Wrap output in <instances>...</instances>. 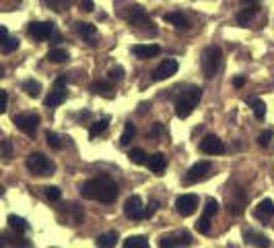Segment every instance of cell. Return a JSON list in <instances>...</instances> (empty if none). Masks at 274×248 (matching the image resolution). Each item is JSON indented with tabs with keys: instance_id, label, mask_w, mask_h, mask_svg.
I'll return each instance as SVG.
<instances>
[{
	"instance_id": "52a82bcc",
	"label": "cell",
	"mask_w": 274,
	"mask_h": 248,
	"mask_svg": "<svg viewBox=\"0 0 274 248\" xmlns=\"http://www.w3.org/2000/svg\"><path fill=\"white\" fill-rule=\"evenodd\" d=\"M208 172H210V161H198V163H194L190 170L186 172V176H184V186H190V184H196V182H200V180H204L208 176Z\"/></svg>"
},
{
	"instance_id": "d6986e66",
	"label": "cell",
	"mask_w": 274,
	"mask_h": 248,
	"mask_svg": "<svg viewBox=\"0 0 274 248\" xmlns=\"http://www.w3.org/2000/svg\"><path fill=\"white\" fill-rule=\"evenodd\" d=\"M165 21L171 23V25H174L176 29H180V31H186L188 25H190L182 13H167V15H165Z\"/></svg>"
},
{
	"instance_id": "836d02e7",
	"label": "cell",
	"mask_w": 274,
	"mask_h": 248,
	"mask_svg": "<svg viewBox=\"0 0 274 248\" xmlns=\"http://www.w3.org/2000/svg\"><path fill=\"white\" fill-rule=\"evenodd\" d=\"M16 48H19V40H16V38H6V40L2 42V52H4V54L14 52Z\"/></svg>"
},
{
	"instance_id": "2e32d148",
	"label": "cell",
	"mask_w": 274,
	"mask_h": 248,
	"mask_svg": "<svg viewBox=\"0 0 274 248\" xmlns=\"http://www.w3.org/2000/svg\"><path fill=\"white\" fill-rule=\"evenodd\" d=\"M74 29L80 33V38L87 44H95V40H97V27L93 23H76Z\"/></svg>"
},
{
	"instance_id": "d6a6232c",
	"label": "cell",
	"mask_w": 274,
	"mask_h": 248,
	"mask_svg": "<svg viewBox=\"0 0 274 248\" xmlns=\"http://www.w3.org/2000/svg\"><path fill=\"white\" fill-rule=\"evenodd\" d=\"M44 3H46L50 9H54V11H66L68 7H70L72 0H44Z\"/></svg>"
},
{
	"instance_id": "74e56055",
	"label": "cell",
	"mask_w": 274,
	"mask_h": 248,
	"mask_svg": "<svg viewBox=\"0 0 274 248\" xmlns=\"http://www.w3.org/2000/svg\"><path fill=\"white\" fill-rule=\"evenodd\" d=\"M216 201H214V198H208V201H206V207H204V213H206V215H210V217H212V215L216 213Z\"/></svg>"
},
{
	"instance_id": "30bf717a",
	"label": "cell",
	"mask_w": 274,
	"mask_h": 248,
	"mask_svg": "<svg viewBox=\"0 0 274 248\" xmlns=\"http://www.w3.org/2000/svg\"><path fill=\"white\" fill-rule=\"evenodd\" d=\"M200 151L204 155H222L225 153V145L216 135H206L200 141Z\"/></svg>"
},
{
	"instance_id": "7dc6e473",
	"label": "cell",
	"mask_w": 274,
	"mask_h": 248,
	"mask_svg": "<svg viewBox=\"0 0 274 248\" xmlns=\"http://www.w3.org/2000/svg\"><path fill=\"white\" fill-rule=\"evenodd\" d=\"M244 5H254V3H260V0H242Z\"/></svg>"
},
{
	"instance_id": "3957f363",
	"label": "cell",
	"mask_w": 274,
	"mask_h": 248,
	"mask_svg": "<svg viewBox=\"0 0 274 248\" xmlns=\"http://www.w3.org/2000/svg\"><path fill=\"white\" fill-rule=\"evenodd\" d=\"M220 62H222V52L220 48L210 46L202 52V73L206 79H212L216 75V71L220 69Z\"/></svg>"
},
{
	"instance_id": "8d00e7d4",
	"label": "cell",
	"mask_w": 274,
	"mask_h": 248,
	"mask_svg": "<svg viewBox=\"0 0 274 248\" xmlns=\"http://www.w3.org/2000/svg\"><path fill=\"white\" fill-rule=\"evenodd\" d=\"M48 143H50V147L52 149H60L62 147V141H60V137L58 135H54V132H48Z\"/></svg>"
},
{
	"instance_id": "5b68a950",
	"label": "cell",
	"mask_w": 274,
	"mask_h": 248,
	"mask_svg": "<svg viewBox=\"0 0 274 248\" xmlns=\"http://www.w3.org/2000/svg\"><path fill=\"white\" fill-rule=\"evenodd\" d=\"M14 124H16V128H19L21 132L33 137L38 132V126H40V116L33 114V112L19 114V116H14Z\"/></svg>"
},
{
	"instance_id": "4dcf8cb0",
	"label": "cell",
	"mask_w": 274,
	"mask_h": 248,
	"mask_svg": "<svg viewBox=\"0 0 274 248\" xmlns=\"http://www.w3.org/2000/svg\"><path fill=\"white\" fill-rule=\"evenodd\" d=\"M134 135H136V128H134V124L132 122H126V128H124V135H122V145H130L132 143V139H134Z\"/></svg>"
},
{
	"instance_id": "484cf974",
	"label": "cell",
	"mask_w": 274,
	"mask_h": 248,
	"mask_svg": "<svg viewBox=\"0 0 274 248\" xmlns=\"http://www.w3.org/2000/svg\"><path fill=\"white\" fill-rule=\"evenodd\" d=\"M23 89L29 93V97H40L42 85H40V81H36V79H27V81L23 83Z\"/></svg>"
},
{
	"instance_id": "9a60e30c",
	"label": "cell",
	"mask_w": 274,
	"mask_h": 248,
	"mask_svg": "<svg viewBox=\"0 0 274 248\" xmlns=\"http://www.w3.org/2000/svg\"><path fill=\"white\" fill-rule=\"evenodd\" d=\"M161 52V46L159 44H136L132 46V54L138 56V58H155Z\"/></svg>"
},
{
	"instance_id": "f35d334b",
	"label": "cell",
	"mask_w": 274,
	"mask_h": 248,
	"mask_svg": "<svg viewBox=\"0 0 274 248\" xmlns=\"http://www.w3.org/2000/svg\"><path fill=\"white\" fill-rule=\"evenodd\" d=\"M157 207H159V203H157V201H150V203H148V207L144 209V219L152 217V215H155V211H157Z\"/></svg>"
},
{
	"instance_id": "b9f144b4",
	"label": "cell",
	"mask_w": 274,
	"mask_h": 248,
	"mask_svg": "<svg viewBox=\"0 0 274 248\" xmlns=\"http://www.w3.org/2000/svg\"><path fill=\"white\" fill-rule=\"evenodd\" d=\"M108 75H110V79H112V81H120V79H122V75H124V71L120 69V66H116V69H112Z\"/></svg>"
},
{
	"instance_id": "ffe728a7",
	"label": "cell",
	"mask_w": 274,
	"mask_h": 248,
	"mask_svg": "<svg viewBox=\"0 0 274 248\" xmlns=\"http://www.w3.org/2000/svg\"><path fill=\"white\" fill-rule=\"evenodd\" d=\"M246 242L250 246H270V240L264 234H256V231H246Z\"/></svg>"
},
{
	"instance_id": "7402d4cb",
	"label": "cell",
	"mask_w": 274,
	"mask_h": 248,
	"mask_svg": "<svg viewBox=\"0 0 274 248\" xmlns=\"http://www.w3.org/2000/svg\"><path fill=\"white\" fill-rule=\"evenodd\" d=\"M256 15H258V7H248V9H244L242 13L237 15V23L239 25H248Z\"/></svg>"
},
{
	"instance_id": "ba28073f",
	"label": "cell",
	"mask_w": 274,
	"mask_h": 248,
	"mask_svg": "<svg viewBox=\"0 0 274 248\" xmlns=\"http://www.w3.org/2000/svg\"><path fill=\"white\" fill-rule=\"evenodd\" d=\"M176 209H178V213L182 215V217H190V215H194L196 209H198V196L196 194H182V196H178Z\"/></svg>"
},
{
	"instance_id": "4fadbf2b",
	"label": "cell",
	"mask_w": 274,
	"mask_h": 248,
	"mask_svg": "<svg viewBox=\"0 0 274 248\" xmlns=\"http://www.w3.org/2000/svg\"><path fill=\"white\" fill-rule=\"evenodd\" d=\"M27 31H29V36H31L33 40L44 42V40H48L50 36H52L54 23H50V21H44V23H29Z\"/></svg>"
},
{
	"instance_id": "9c48e42d",
	"label": "cell",
	"mask_w": 274,
	"mask_h": 248,
	"mask_svg": "<svg viewBox=\"0 0 274 248\" xmlns=\"http://www.w3.org/2000/svg\"><path fill=\"white\" fill-rule=\"evenodd\" d=\"M124 213H126V217L134 219V221H138V219H144V205H142V198L140 196H130L126 198V203H124Z\"/></svg>"
},
{
	"instance_id": "f546056e",
	"label": "cell",
	"mask_w": 274,
	"mask_h": 248,
	"mask_svg": "<svg viewBox=\"0 0 274 248\" xmlns=\"http://www.w3.org/2000/svg\"><path fill=\"white\" fill-rule=\"evenodd\" d=\"M130 161L136 163V165L146 163V153H144V149H132V151H130Z\"/></svg>"
},
{
	"instance_id": "ee69618b",
	"label": "cell",
	"mask_w": 274,
	"mask_h": 248,
	"mask_svg": "<svg viewBox=\"0 0 274 248\" xmlns=\"http://www.w3.org/2000/svg\"><path fill=\"white\" fill-rule=\"evenodd\" d=\"M80 9H82L84 13H91V11L95 9V5H93V0H82V3H80Z\"/></svg>"
},
{
	"instance_id": "f1b7e54d",
	"label": "cell",
	"mask_w": 274,
	"mask_h": 248,
	"mask_svg": "<svg viewBox=\"0 0 274 248\" xmlns=\"http://www.w3.org/2000/svg\"><path fill=\"white\" fill-rule=\"evenodd\" d=\"M250 108H252L254 116H256L258 120H262L264 116H266V104L262 102V99H252V102H250Z\"/></svg>"
},
{
	"instance_id": "ab89813d",
	"label": "cell",
	"mask_w": 274,
	"mask_h": 248,
	"mask_svg": "<svg viewBox=\"0 0 274 248\" xmlns=\"http://www.w3.org/2000/svg\"><path fill=\"white\" fill-rule=\"evenodd\" d=\"M163 135V126L159 124V122H155L152 124V128H150V132H148V137L150 139H157V137H161Z\"/></svg>"
},
{
	"instance_id": "d590c367",
	"label": "cell",
	"mask_w": 274,
	"mask_h": 248,
	"mask_svg": "<svg viewBox=\"0 0 274 248\" xmlns=\"http://www.w3.org/2000/svg\"><path fill=\"white\" fill-rule=\"evenodd\" d=\"M46 196L50 198V201H58V198L62 196V190L58 186H48L46 188Z\"/></svg>"
},
{
	"instance_id": "ac0fdd59",
	"label": "cell",
	"mask_w": 274,
	"mask_h": 248,
	"mask_svg": "<svg viewBox=\"0 0 274 248\" xmlns=\"http://www.w3.org/2000/svg\"><path fill=\"white\" fill-rule=\"evenodd\" d=\"M146 165H148V170H150V172L161 174V172L167 168V159H165L163 153H155V155L146 157Z\"/></svg>"
},
{
	"instance_id": "6da1fadb",
	"label": "cell",
	"mask_w": 274,
	"mask_h": 248,
	"mask_svg": "<svg viewBox=\"0 0 274 248\" xmlns=\"http://www.w3.org/2000/svg\"><path fill=\"white\" fill-rule=\"evenodd\" d=\"M80 194L89 201H99L104 205H110L118 198V184L106 174H99L91 180H87L80 188Z\"/></svg>"
},
{
	"instance_id": "e575fe53",
	"label": "cell",
	"mask_w": 274,
	"mask_h": 248,
	"mask_svg": "<svg viewBox=\"0 0 274 248\" xmlns=\"http://www.w3.org/2000/svg\"><path fill=\"white\" fill-rule=\"evenodd\" d=\"M272 137H274V132H272V130H264V132H262V135L258 137V145H260L262 149H266V147L270 145Z\"/></svg>"
},
{
	"instance_id": "4316f807",
	"label": "cell",
	"mask_w": 274,
	"mask_h": 248,
	"mask_svg": "<svg viewBox=\"0 0 274 248\" xmlns=\"http://www.w3.org/2000/svg\"><path fill=\"white\" fill-rule=\"evenodd\" d=\"M108 126H110V118H101V120L93 122V126L89 128V137H91V139L99 137V135H101V132H104V130H106Z\"/></svg>"
},
{
	"instance_id": "60d3db41",
	"label": "cell",
	"mask_w": 274,
	"mask_h": 248,
	"mask_svg": "<svg viewBox=\"0 0 274 248\" xmlns=\"http://www.w3.org/2000/svg\"><path fill=\"white\" fill-rule=\"evenodd\" d=\"M6 104H8V93L4 89H0V114H4Z\"/></svg>"
},
{
	"instance_id": "603a6c76",
	"label": "cell",
	"mask_w": 274,
	"mask_h": 248,
	"mask_svg": "<svg viewBox=\"0 0 274 248\" xmlns=\"http://www.w3.org/2000/svg\"><path fill=\"white\" fill-rule=\"evenodd\" d=\"M8 225H10V229L16 231V234L27 231V221L23 217H19V215H8Z\"/></svg>"
},
{
	"instance_id": "bcb514c9",
	"label": "cell",
	"mask_w": 274,
	"mask_h": 248,
	"mask_svg": "<svg viewBox=\"0 0 274 248\" xmlns=\"http://www.w3.org/2000/svg\"><path fill=\"white\" fill-rule=\"evenodd\" d=\"M233 85H235V87H244V85H246V77H235V79H233Z\"/></svg>"
},
{
	"instance_id": "7c38bea8",
	"label": "cell",
	"mask_w": 274,
	"mask_h": 248,
	"mask_svg": "<svg viewBox=\"0 0 274 248\" xmlns=\"http://www.w3.org/2000/svg\"><path fill=\"white\" fill-rule=\"evenodd\" d=\"M178 69H180L178 60H174V58H165V60L157 66V69L152 71V79H155V81H165V79H169L171 75H176Z\"/></svg>"
},
{
	"instance_id": "cb8c5ba5",
	"label": "cell",
	"mask_w": 274,
	"mask_h": 248,
	"mask_svg": "<svg viewBox=\"0 0 274 248\" xmlns=\"http://www.w3.org/2000/svg\"><path fill=\"white\" fill-rule=\"evenodd\" d=\"M48 60L54 62V64H64V62H68V52H64L60 48H54L48 52Z\"/></svg>"
},
{
	"instance_id": "f6af8a7d",
	"label": "cell",
	"mask_w": 274,
	"mask_h": 248,
	"mask_svg": "<svg viewBox=\"0 0 274 248\" xmlns=\"http://www.w3.org/2000/svg\"><path fill=\"white\" fill-rule=\"evenodd\" d=\"M6 38H8V29L4 25H0V44H2Z\"/></svg>"
},
{
	"instance_id": "8fae6325",
	"label": "cell",
	"mask_w": 274,
	"mask_h": 248,
	"mask_svg": "<svg viewBox=\"0 0 274 248\" xmlns=\"http://www.w3.org/2000/svg\"><path fill=\"white\" fill-rule=\"evenodd\" d=\"M124 17L132 23V25H136V27H146V25H152L150 23V17L146 15V11L142 9V7H138V5H132V7H128V11L124 13Z\"/></svg>"
},
{
	"instance_id": "d4e9b609",
	"label": "cell",
	"mask_w": 274,
	"mask_h": 248,
	"mask_svg": "<svg viewBox=\"0 0 274 248\" xmlns=\"http://www.w3.org/2000/svg\"><path fill=\"white\" fill-rule=\"evenodd\" d=\"M148 240L146 236H130L124 240V248H146Z\"/></svg>"
},
{
	"instance_id": "277c9868",
	"label": "cell",
	"mask_w": 274,
	"mask_h": 248,
	"mask_svg": "<svg viewBox=\"0 0 274 248\" xmlns=\"http://www.w3.org/2000/svg\"><path fill=\"white\" fill-rule=\"evenodd\" d=\"M27 170L36 176H52L54 174V163L42 153H31L27 157Z\"/></svg>"
},
{
	"instance_id": "44dd1931",
	"label": "cell",
	"mask_w": 274,
	"mask_h": 248,
	"mask_svg": "<svg viewBox=\"0 0 274 248\" xmlns=\"http://www.w3.org/2000/svg\"><path fill=\"white\" fill-rule=\"evenodd\" d=\"M91 91L99 93L101 97H112V85L108 81H95L91 83Z\"/></svg>"
},
{
	"instance_id": "83f0119b",
	"label": "cell",
	"mask_w": 274,
	"mask_h": 248,
	"mask_svg": "<svg viewBox=\"0 0 274 248\" xmlns=\"http://www.w3.org/2000/svg\"><path fill=\"white\" fill-rule=\"evenodd\" d=\"M118 242V231H108V234H101L97 238V246L106 248V246H116Z\"/></svg>"
},
{
	"instance_id": "7a4b0ae2",
	"label": "cell",
	"mask_w": 274,
	"mask_h": 248,
	"mask_svg": "<svg viewBox=\"0 0 274 248\" xmlns=\"http://www.w3.org/2000/svg\"><path fill=\"white\" fill-rule=\"evenodd\" d=\"M200 97H202V89L200 87H190V89H186L178 95L176 99V114H178V118H188L194 108L198 106L200 102Z\"/></svg>"
},
{
	"instance_id": "8992f818",
	"label": "cell",
	"mask_w": 274,
	"mask_h": 248,
	"mask_svg": "<svg viewBox=\"0 0 274 248\" xmlns=\"http://www.w3.org/2000/svg\"><path fill=\"white\" fill-rule=\"evenodd\" d=\"M66 95H68V91H66V77H60V79H56L52 91L46 95L44 104H46L48 108H56V106H60V104L64 102Z\"/></svg>"
},
{
	"instance_id": "e0dca14e",
	"label": "cell",
	"mask_w": 274,
	"mask_h": 248,
	"mask_svg": "<svg viewBox=\"0 0 274 248\" xmlns=\"http://www.w3.org/2000/svg\"><path fill=\"white\" fill-rule=\"evenodd\" d=\"M256 217L262 221H268L270 217H274V201H270V198L260 201L258 207H256Z\"/></svg>"
},
{
	"instance_id": "1f68e13d",
	"label": "cell",
	"mask_w": 274,
	"mask_h": 248,
	"mask_svg": "<svg viewBox=\"0 0 274 248\" xmlns=\"http://www.w3.org/2000/svg\"><path fill=\"white\" fill-rule=\"evenodd\" d=\"M196 229L200 231V234H208V231H210V215L204 213L202 217L198 219V223H196Z\"/></svg>"
},
{
	"instance_id": "c3c4849f",
	"label": "cell",
	"mask_w": 274,
	"mask_h": 248,
	"mask_svg": "<svg viewBox=\"0 0 274 248\" xmlns=\"http://www.w3.org/2000/svg\"><path fill=\"white\" fill-rule=\"evenodd\" d=\"M4 75V69H2V66H0V77H2Z\"/></svg>"
},
{
	"instance_id": "5bb4252c",
	"label": "cell",
	"mask_w": 274,
	"mask_h": 248,
	"mask_svg": "<svg viewBox=\"0 0 274 248\" xmlns=\"http://www.w3.org/2000/svg\"><path fill=\"white\" fill-rule=\"evenodd\" d=\"M192 244V236L188 231H178V234H171V236H163L159 240V246L163 248H171V246H190Z\"/></svg>"
},
{
	"instance_id": "7bdbcfd3",
	"label": "cell",
	"mask_w": 274,
	"mask_h": 248,
	"mask_svg": "<svg viewBox=\"0 0 274 248\" xmlns=\"http://www.w3.org/2000/svg\"><path fill=\"white\" fill-rule=\"evenodd\" d=\"M0 149H2V155H4V157H10V155H12V145H10V141H2Z\"/></svg>"
}]
</instances>
